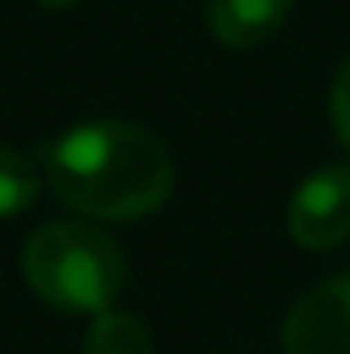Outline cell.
Returning <instances> with one entry per match:
<instances>
[{
    "mask_svg": "<svg viewBox=\"0 0 350 354\" xmlns=\"http://www.w3.org/2000/svg\"><path fill=\"white\" fill-rule=\"evenodd\" d=\"M330 115H334V132L350 149V58L334 75V91H330Z\"/></svg>",
    "mask_w": 350,
    "mask_h": 354,
    "instance_id": "ba28073f",
    "label": "cell"
},
{
    "mask_svg": "<svg viewBox=\"0 0 350 354\" xmlns=\"http://www.w3.org/2000/svg\"><path fill=\"white\" fill-rule=\"evenodd\" d=\"M37 4H46V8H66V4H75V0H37Z\"/></svg>",
    "mask_w": 350,
    "mask_h": 354,
    "instance_id": "9c48e42d",
    "label": "cell"
},
{
    "mask_svg": "<svg viewBox=\"0 0 350 354\" xmlns=\"http://www.w3.org/2000/svg\"><path fill=\"white\" fill-rule=\"evenodd\" d=\"M288 235L309 248L326 252L350 235V165H330L305 177L288 202Z\"/></svg>",
    "mask_w": 350,
    "mask_h": 354,
    "instance_id": "3957f363",
    "label": "cell"
},
{
    "mask_svg": "<svg viewBox=\"0 0 350 354\" xmlns=\"http://www.w3.org/2000/svg\"><path fill=\"white\" fill-rule=\"evenodd\" d=\"M25 284L54 309L103 313L124 288L120 243L87 223H50L21 248Z\"/></svg>",
    "mask_w": 350,
    "mask_h": 354,
    "instance_id": "7a4b0ae2",
    "label": "cell"
},
{
    "mask_svg": "<svg viewBox=\"0 0 350 354\" xmlns=\"http://www.w3.org/2000/svg\"><path fill=\"white\" fill-rule=\"evenodd\" d=\"M87 354H153V338L140 317L103 309L87 330Z\"/></svg>",
    "mask_w": 350,
    "mask_h": 354,
    "instance_id": "8992f818",
    "label": "cell"
},
{
    "mask_svg": "<svg viewBox=\"0 0 350 354\" xmlns=\"http://www.w3.org/2000/svg\"><path fill=\"white\" fill-rule=\"evenodd\" d=\"M288 354H350V272L309 288L284 317Z\"/></svg>",
    "mask_w": 350,
    "mask_h": 354,
    "instance_id": "277c9868",
    "label": "cell"
},
{
    "mask_svg": "<svg viewBox=\"0 0 350 354\" xmlns=\"http://www.w3.org/2000/svg\"><path fill=\"white\" fill-rule=\"evenodd\" d=\"M46 177L54 194L91 218H140L174 189L169 149L120 120H91L62 132L46 149Z\"/></svg>",
    "mask_w": 350,
    "mask_h": 354,
    "instance_id": "6da1fadb",
    "label": "cell"
},
{
    "mask_svg": "<svg viewBox=\"0 0 350 354\" xmlns=\"http://www.w3.org/2000/svg\"><path fill=\"white\" fill-rule=\"evenodd\" d=\"M288 8L293 0H206V21L223 46L252 50L284 25Z\"/></svg>",
    "mask_w": 350,
    "mask_h": 354,
    "instance_id": "5b68a950",
    "label": "cell"
},
{
    "mask_svg": "<svg viewBox=\"0 0 350 354\" xmlns=\"http://www.w3.org/2000/svg\"><path fill=\"white\" fill-rule=\"evenodd\" d=\"M33 198H37V174H33V165L17 149L0 145V218L21 214Z\"/></svg>",
    "mask_w": 350,
    "mask_h": 354,
    "instance_id": "52a82bcc",
    "label": "cell"
}]
</instances>
